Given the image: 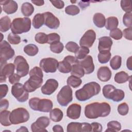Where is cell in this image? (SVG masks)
Masks as SVG:
<instances>
[{"mask_svg": "<svg viewBox=\"0 0 132 132\" xmlns=\"http://www.w3.org/2000/svg\"><path fill=\"white\" fill-rule=\"evenodd\" d=\"M111 107L106 102H94L85 106V115L90 119L105 117L110 113Z\"/></svg>", "mask_w": 132, "mask_h": 132, "instance_id": "6da1fadb", "label": "cell"}, {"mask_svg": "<svg viewBox=\"0 0 132 132\" xmlns=\"http://www.w3.org/2000/svg\"><path fill=\"white\" fill-rule=\"evenodd\" d=\"M43 72L38 67L32 68L29 72V78L24 84V88L28 92L35 91L40 88L43 82Z\"/></svg>", "mask_w": 132, "mask_h": 132, "instance_id": "7a4b0ae2", "label": "cell"}, {"mask_svg": "<svg viewBox=\"0 0 132 132\" xmlns=\"http://www.w3.org/2000/svg\"><path fill=\"white\" fill-rule=\"evenodd\" d=\"M100 91V85L96 82L92 81L86 84L82 88L77 90L75 92V96L78 101H85L97 95Z\"/></svg>", "mask_w": 132, "mask_h": 132, "instance_id": "3957f363", "label": "cell"}, {"mask_svg": "<svg viewBox=\"0 0 132 132\" xmlns=\"http://www.w3.org/2000/svg\"><path fill=\"white\" fill-rule=\"evenodd\" d=\"M31 28L29 18H18L13 20L11 24V30L13 34L18 35L29 31Z\"/></svg>", "mask_w": 132, "mask_h": 132, "instance_id": "277c9868", "label": "cell"}, {"mask_svg": "<svg viewBox=\"0 0 132 132\" xmlns=\"http://www.w3.org/2000/svg\"><path fill=\"white\" fill-rule=\"evenodd\" d=\"M29 105L32 110L43 112H50L53 106L51 100L46 98L41 99L36 97L31 98L29 100Z\"/></svg>", "mask_w": 132, "mask_h": 132, "instance_id": "5b68a950", "label": "cell"}, {"mask_svg": "<svg viewBox=\"0 0 132 132\" xmlns=\"http://www.w3.org/2000/svg\"><path fill=\"white\" fill-rule=\"evenodd\" d=\"M29 119L28 111L22 107L16 108L10 113L9 119L12 124L16 125L27 122Z\"/></svg>", "mask_w": 132, "mask_h": 132, "instance_id": "8992f818", "label": "cell"}, {"mask_svg": "<svg viewBox=\"0 0 132 132\" xmlns=\"http://www.w3.org/2000/svg\"><path fill=\"white\" fill-rule=\"evenodd\" d=\"M15 54L14 50L6 41L1 42L0 44V62L1 67L7 64V61L12 58Z\"/></svg>", "mask_w": 132, "mask_h": 132, "instance_id": "52a82bcc", "label": "cell"}, {"mask_svg": "<svg viewBox=\"0 0 132 132\" xmlns=\"http://www.w3.org/2000/svg\"><path fill=\"white\" fill-rule=\"evenodd\" d=\"M72 99V90L69 85L63 86L57 95V100L62 106H67Z\"/></svg>", "mask_w": 132, "mask_h": 132, "instance_id": "ba28073f", "label": "cell"}, {"mask_svg": "<svg viewBox=\"0 0 132 132\" xmlns=\"http://www.w3.org/2000/svg\"><path fill=\"white\" fill-rule=\"evenodd\" d=\"M17 74L21 77L26 76L29 73V67L26 60L22 56H17L14 60Z\"/></svg>", "mask_w": 132, "mask_h": 132, "instance_id": "9c48e42d", "label": "cell"}, {"mask_svg": "<svg viewBox=\"0 0 132 132\" xmlns=\"http://www.w3.org/2000/svg\"><path fill=\"white\" fill-rule=\"evenodd\" d=\"M12 95L20 102H26L29 96V94L24 88V85L20 83H16L11 87Z\"/></svg>", "mask_w": 132, "mask_h": 132, "instance_id": "30bf717a", "label": "cell"}, {"mask_svg": "<svg viewBox=\"0 0 132 132\" xmlns=\"http://www.w3.org/2000/svg\"><path fill=\"white\" fill-rule=\"evenodd\" d=\"M59 62L53 58H45L41 60L40 67L45 73H54L56 71Z\"/></svg>", "mask_w": 132, "mask_h": 132, "instance_id": "8fae6325", "label": "cell"}, {"mask_svg": "<svg viewBox=\"0 0 132 132\" xmlns=\"http://www.w3.org/2000/svg\"><path fill=\"white\" fill-rule=\"evenodd\" d=\"M50 123V119L47 117H39L31 125V131L33 132L47 131L46 127L48 126Z\"/></svg>", "mask_w": 132, "mask_h": 132, "instance_id": "7c38bea8", "label": "cell"}, {"mask_svg": "<svg viewBox=\"0 0 132 132\" xmlns=\"http://www.w3.org/2000/svg\"><path fill=\"white\" fill-rule=\"evenodd\" d=\"M68 132L92 131V127L90 123L87 122H71L67 126Z\"/></svg>", "mask_w": 132, "mask_h": 132, "instance_id": "4fadbf2b", "label": "cell"}, {"mask_svg": "<svg viewBox=\"0 0 132 132\" xmlns=\"http://www.w3.org/2000/svg\"><path fill=\"white\" fill-rule=\"evenodd\" d=\"M96 39V33L92 29H89L85 32L79 41L80 46L88 48L91 47Z\"/></svg>", "mask_w": 132, "mask_h": 132, "instance_id": "5bb4252c", "label": "cell"}, {"mask_svg": "<svg viewBox=\"0 0 132 132\" xmlns=\"http://www.w3.org/2000/svg\"><path fill=\"white\" fill-rule=\"evenodd\" d=\"M43 15L44 17V24L47 27L50 29H55L59 27L60 25V21L59 19L55 16L51 12H44Z\"/></svg>", "mask_w": 132, "mask_h": 132, "instance_id": "9a60e30c", "label": "cell"}, {"mask_svg": "<svg viewBox=\"0 0 132 132\" xmlns=\"http://www.w3.org/2000/svg\"><path fill=\"white\" fill-rule=\"evenodd\" d=\"M58 82L56 79H48L41 87V92L45 95H51L58 88Z\"/></svg>", "mask_w": 132, "mask_h": 132, "instance_id": "2e32d148", "label": "cell"}, {"mask_svg": "<svg viewBox=\"0 0 132 132\" xmlns=\"http://www.w3.org/2000/svg\"><path fill=\"white\" fill-rule=\"evenodd\" d=\"M78 63L83 68L85 71V74H91L94 70L93 58L90 55H87L85 58L80 60H78Z\"/></svg>", "mask_w": 132, "mask_h": 132, "instance_id": "e0dca14e", "label": "cell"}, {"mask_svg": "<svg viewBox=\"0 0 132 132\" xmlns=\"http://www.w3.org/2000/svg\"><path fill=\"white\" fill-rule=\"evenodd\" d=\"M14 64L11 63L6 64L2 67H1L0 82H3L6 81L7 77H9L14 74Z\"/></svg>", "mask_w": 132, "mask_h": 132, "instance_id": "ac0fdd59", "label": "cell"}, {"mask_svg": "<svg viewBox=\"0 0 132 132\" xmlns=\"http://www.w3.org/2000/svg\"><path fill=\"white\" fill-rule=\"evenodd\" d=\"M1 5L3 6L4 11L8 14L15 13L18 8V4L14 1H3L1 2Z\"/></svg>", "mask_w": 132, "mask_h": 132, "instance_id": "d6986e66", "label": "cell"}, {"mask_svg": "<svg viewBox=\"0 0 132 132\" xmlns=\"http://www.w3.org/2000/svg\"><path fill=\"white\" fill-rule=\"evenodd\" d=\"M81 106L77 104H72L67 109V116L71 119H77L80 117Z\"/></svg>", "mask_w": 132, "mask_h": 132, "instance_id": "ffe728a7", "label": "cell"}, {"mask_svg": "<svg viewBox=\"0 0 132 132\" xmlns=\"http://www.w3.org/2000/svg\"><path fill=\"white\" fill-rule=\"evenodd\" d=\"M112 45L111 39L107 36L102 37L98 39V51H110Z\"/></svg>", "mask_w": 132, "mask_h": 132, "instance_id": "44dd1931", "label": "cell"}, {"mask_svg": "<svg viewBox=\"0 0 132 132\" xmlns=\"http://www.w3.org/2000/svg\"><path fill=\"white\" fill-rule=\"evenodd\" d=\"M111 75V70L108 67L105 66L100 67L97 72V77L102 81H108L110 79Z\"/></svg>", "mask_w": 132, "mask_h": 132, "instance_id": "7402d4cb", "label": "cell"}, {"mask_svg": "<svg viewBox=\"0 0 132 132\" xmlns=\"http://www.w3.org/2000/svg\"><path fill=\"white\" fill-rule=\"evenodd\" d=\"M93 21L96 26L99 28H102L105 25L106 19L103 14L96 13L93 15Z\"/></svg>", "mask_w": 132, "mask_h": 132, "instance_id": "603a6c76", "label": "cell"}, {"mask_svg": "<svg viewBox=\"0 0 132 132\" xmlns=\"http://www.w3.org/2000/svg\"><path fill=\"white\" fill-rule=\"evenodd\" d=\"M63 116V112L59 108H54L50 111V119L54 122H60L62 119Z\"/></svg>", "mask_w": 132, "mask_h": 132, "instance_id": "cb8c5ba5", "label": "cell"}, {"mask_svg": "<svg viewBox=\"0 0 132 132\" xmlns=\"http://www.w3.org/2000/svg\"><path fill=\"white\" fill-rule=\"evenodd\" d=\"M10 113L11 112L9 111L6 110H4L1 111L0 122L3 126H9L12 124L9 119Z\"/></svg>", "mask_w": 132, "mask_h": 132, "instance_id": "d4e9b609", "label": "cell"}, {"mask_svg": "<svg viewBox=\"0 0 132 132\" xmlns=\"http://www.w3.org/2000/svg\"><path fill=\"white\" fill-rule=\"evenodd\" d=\"M119 24V21L115 16H110L106 20L105 27L108 30H113L117 28Z\"/></svg>", "mask_w": 132, "mask_h": 132, "instance_id": "484cf974", "label": "cell"}, {"mask_svg": "<svg viewBox=\"0 0 132 132\" xmlns=\"http://www.w3.org/2000/svg\"><path fill=\"white\" fill-rule=\"evenodd\" d=\"M72 75L78 77H82L84 76L85 71L82 67L78 62L72 65V69L71 71Z\"/></svg>", "mask_w": 132, "mask_h": 132, "instance_id": "4316f807", "label": "cell"}, {"mask_svg": "<svg viewBox=\"0 0 132 132\" xmlns=\"http://www.w3.org/2000/svg\"><path fill=\"white\" fill-rule=\"evenodd\" d=\"M11 20L8 16H4L0 19V30L6 32L11 28Z\"/></svg>", "mask_w": 132, "mask_h": 132, "instance_id": "83f0119b", "label": "cell"}, {"mask_svg": "<svg viewBox=\"0 0 132 132\" xmlns=\"http://www.w3.org/2000/svg\"><path fill=\"white\" fill-rule=\"evenodd\" d=\"M44 24V17L43 13L36 14L32 20L33 27L36 29L40 28Z\"/></svg>", "mask_w": 132, "mask_h": 132, "instance_id": "f1b7e54d", "label": "cell"}, {"mask_svg": "<svg viewBox=\"0 0 132 132\" xmlns=\"http://www.w3.org/2000/svg\"><path fill=\"white\" fill-rule=\"evenodd\" d=\"M58 70L62 73H68L71 71L72 64L68 61L63 59V61H59L58 66Z\"/></svg>", "mask_w": 132, "mask_h": 132, "instance_id": "f546056e", "label": "cell"}, {"mask_svg": "<svg viewBox=\"0 0 132 132\" xmlns=\"http://www.w3.org/2000/svg\"><path fill=\"white\" fill-rule=\"evenodd\" d=\"M34 11V7L33 5L28 3H24L21 7V12L25 16H30Z\"/></svg>", "mask_w": 132, "mask_h": 132, "instance_id": "4dcf8cb0", "label": "cell"}, {"mask_svg": "<svg viewBox=\"0 0 132 132\" xmlns=\"http://www.w3.org/2000/svg\"><path fill=\"white\" fill-rule=\"evenodd\" d=\"M125 97L124 92L121 89H116L112 92L110 100H112L114 102H120L124 99Z\"/></svg>", "mask_w": 132, "mask_h": 132, "instance_id": "1f68e13d", "label": "cell"}, {"mask_svg": "<svg viewBox=\"0 0 132 132\" xmlns=\"http://www.w3.org/2000/svg\"><path fill=\"white\" fill-rule=\"evenodd\" d=\"M130 76L127 73L124 71H121L117 73L114 76V81L118 84H123L128 80Z\"/></svg>", "mask_w": 132, "mask_h": 132, "instance_id": "d6a6232c", "label": "cell"}, {"mask_svg": "<svg viewBox=\"0 0 132 132\" xmlns=\"http://www.w3.org/2000/svg\"><path fill=\"white\" fill-rule=\"evenodd\" d=\"M24 52L28 56H34L37 55L39 52L37 46L33 44H29L24 47Z\"/></svg>", "mask_w": 132, "mask_h": 132, "instance_id": "836d02e7", "label": "cell"}, {"mask_svg": "<svg viewBox=\"0 0 132 132\" xmlns=\"http://www.w3.org/2000/svg\"><path fill=\"white\" fill-rule=\"evenodd\" d=\"M67 82L69 86L72 87L74 88H76L81 84L82 80L79 77L71 75L68 77Z\"/></svg>", "mask_w": 132, "mask_h": 132, "instance_id": "e575fe53", "label": "cell"}, {"mask_svg": "<svg viewBox=\"0 0 132 132\" xmlns=\"http://www.w3.org/2000/svg\"><path fill=\"white\" fill-rule=\"evenodd\" d=\"M121 129V125L120 122L117 121H111L107 124V129L105 130L107 131H118Z\"/></svg>", "mask_w": 132, "mask_h": 132, "instance_id": "d590c367", "label": "cell"}, {"mask_svg": "<svg viewBox=\"0 0 132 132\" xmlns=\"http://www.w3.org/2000/svg\"><path fill=\"white\" fill-rule=\"evenodd\" d=\"M89 48L85 46H80L75 53V57L78 60H81L85 58L89 53Z\"/></svg>", "mask_w": 132, "mask_h": 132, "instance_id": "8d00e7d4", "label": "cell"}, {"mask_svg": "<svg viewBox=\"0 0 132 132\" xmlns=\"http://www.w3.org/2000/svg\"><path fill=\"white\" fill-rule=\"evenodd\" d=\"M111 54L110 51L100 52L98 54V60L101 63H106L109 61Z\"/></svg>", "mask_w": 132, "mask_h": 132, "instance_id": "74e56055", "label": "cell"}, {"mask_svg": "<svg viewBox=\"0 0 132 132\" xmlns=\"http://www.w3.org/2000/svg\"><path fill=\"white\" fill-rule=\"evenodd\" d=\"M122 58L119 55L114 56L110 61V65L113 70H117L121 66Z\"/></svg>", "mask_w": 132, "mask_h": 132, "instance_id": "f35d334b", "label": "cell"}, {"mask_svg": "<svg viewBox=\"0 0 132 132\" xmlns=\"http://www.w3.org/2000/svg\"><path fill=\"white\" fill-rule=\"evenodd\" d=\"M116 88L115 87L111 85H106L104 86L103 88V94L104 97L107 99L110 100L112 92Z\"/></svg>", "mask_w": 132, "mask_h": 132, "instance_id": "ab89813d", "label": "cell"}, {"mask_svg": "<svg viewBox=\"0 0 132 132\" xmlns=\"http://www.w3.org/2000/svg\"><path fill=\"white\" fill-rule=\"evenodd\" d=\"M65 12L69 15H75L79 13L80 9L78 6L75 5H71L65 8Z\"/></svg>", "mask_w": 132, "mask_h": 132, "instance_id": "60d3db41", "label": "cell"}, {"mask_svg": "<svg viewBox=\"0 0 132 132\" xmlns=\"http://www.w3.org/2000/svg\"><path fill=\"white\" fill-rule=\"evenodd\" d=\"M47 43L48 44H50L51 45L52 44H54L58 42H60V37L57 33L54 32V33L49 34L47 35Z\"/></svg>", "mask_w": 132, "mask_h": 132, "instance_id": "b9f144b4", "label": "cell"}, {"mask_svg": "<svg viewBox=\"0 0 132 132\" xmlns=\"http://www.w3.org/2000/svg\"><path fill=\"white\" fill-rule=\"evenodd\" d=\"M64 48V46L62 43L60 42H58L57 43L52 44L50 45V50L51 51L56 54H59L63 51Z\"/></svg>", "mask_w": 132, "mask_h": 132, "instance_id": "7bdbcfd3", "label": "cell"}, {"mask_svg": "<svg viewBox=\"0 0 132 132\" xmlns=\"http://www.w3.org/2000/svg\"><path fill=\"white\" fill-rule=\"evenodd\" d=\"M35 41L39 44H45L47 43V37L44 32H38L35 37Z\"/></svg>", "mask_w": 132, "mask_h": 132, "instance_id": "ee69618b", "label": "cell"}, {"mask_svg": "<svg viewBox=\"0 0 132 132\" xmlns=\"http://www.w3.org/2000/svg\"><path fill=\"white\" fill-rule=\"evenodd\" d=\"M8 42L12 44H18L21 42V38L18 35L10 33L7 37Z\"/></svg>", "mask_w": 132, "mask_h": 132, "instance_id": "f6af8a7d", "label": "cell"}, {"mask_svg": "<svg viewBox=\"0 0 132 132\" xmlns=\"http://www.w3.org/2000/svg\"><path fill=\"white\" fill-rule=\"evenodd\" d=\"M109 36L114 40H120L122 38L123 34L121 29L118 28L110 30Z\"/></svg>", "mask_w": 132, "mask_h": 132, "instance_id": "bcb514c9", "label": "cell"}, {"mask_svg": "<svg viewBox=\"0 0 132 132\" xmlns=\"http://www.w3.org/2000/svg\"><path fill=\"white\" fill-rule=\"evenodd\" d=\"M131 16L132 13L131 12H126L123 17V22L124 25L126 27H131Z\"/></svg>", "mask_w": 132, "mask_h": 132, "instance_id": "7dc6e473", "label": "cell"}, {"mask_svg": "<svg viewBox=\"0 0 132 132\" xmlns=\"http://www.w3.org/2000/svg\"><path fill=\"white\" fill-rule=\"evenodd\" d=\"M118 113L122 116L126 115L129 111V107L126 103H123L118 105Z\"/></svg>", "mask_w": 132, "mask_h": 132, "instance_id": "c3c4849f", "label": "cell"}, {"mask_svg": "<svg viewBox=\"0 0 132 132\" xmlns=\"http://www.w3.org/2000/svg\"><path fill=\"white\" fill-rule=\"evenodd\" d=\"M79 47L78 45L76 42L73 41H70L68 42L65 45V48L68 51L74 53H76Z\"/></svg>", "mask_w": 132, "mask_h": 132, "instance_id": "681fc988", "label": "cell"}, {"mask_svg": "<svg viewBox=\"0 0 132 132\" xmlns=\"http://www.w3.org/2000/svg\"><path fill=\"white\" fill-rule=\"evenodd\" d=\"M121 7L122 10L126 12H131V4L130 1L122 0L121 1Z\"/></svg>", "mask_w": 132, "mask_h": 132, "instance_id": "f907efd6", "label": "cell"}, {"mask_svg": "<svg viewBox=\"0 0 132 132\" xmlns=\"http://www.w3.org/2000/svg\"><path fill=\"white\" fill-rule=\"evenodd\" d=\"M124 37L128 40H132V27H128L123 30L122 32Z\"/></svg>", "mask_w": 132, "mask_h": 132, "instance_id": "816d5d0a", "label": "cell"}, {"mask_svg": "<svg viewBox=\"0 0 132 132\" xmlns=\"http://www.w3.org/2000/svg\"><path fill=\"white\" fill-rule=\"evenodd\" d=\"M21 77L19 75L14 73L9 77V81L11 84H15L19 82Z\"/></svg>", "mask_w": 132, "mask_h": 132, "instance_id": "f5cc1de1", "label": "cell"}, {"mask_svg": "<svg viewBox=\"0 0 132 132\" xmlns=\"http://www.w3.org/2000/svg\"><path fill=\"white\" fill-rule=\"evenodd\" d=\"M91 125L92 127V131L101 132L102 131V126L100 123L94 122H92Z\"/></svg>", "mask_w": 132, "mask_h": 132, "instance_id": "db71d44e", "label": "cell"}, {"mask_svg": "<svg viewBox=\"0 0 132 132\" xmlns=\"http://www.w3.org/2000/svg\"><path fill=\"white\" fill-rule=\"evenodd\" d=\"M1 88V98H3L4 97L8 91V87L6 84H1L0 86Z\"/></svg>", "mask_w": 132, "mask_h": 132, "instance_id": "11a10c76", "label": "cell"}, {"mask_svg": "<svg viewBox=\"0 0 132 132\" xmlns=\"http://www.w3.org/2000/svg\"><path fill=\"white\" fill-rule=\"evenodd\" d=\"M51 2L54 6L58 9H62L64 6V3L62 1H51Z\"/></svg>", "mask_w": 132, "mask_h": 132, "instance_id": "9f6ffc18", "label": "cell"}, {"mask_svg": "<svg viewBox=\"0 0 132 132\" xmlns=\"http://www.w3.org/2000/svg\"><path fill=\"white\" fill-rule=\"evenodd\" d=\"M64 60L68 61L72 65L78 62V60L75 57L73 56H70V55H68L67 56H65L64 58Z\"/></svg>", "mask_w": 132, "mask_h": 132, "instance_id": "6f0895ef", "label": "cell"}, {"mask_svg": "<svg viewBox=\"0 0 132 132\" xmlns=\"http://www.w3.org/2000/svg\"><path fill=\"white\" fill-rule=\"evenodd\" d=\"M9 107V102L6 99L1 100V111L6 110Z\"/></svg>", "mask_w": 132, "mask_h": 132, "instance_id": "680465c9", "label": "cell"}, {"mask_svg": "<svg viewBox=\"0 0 132 132\" xmlns=\"http://www.w3.org/2000/svg\"><path fill=\"white\" fill-rule=\"evenodd\" d=\"M90 2V1H80L78 5L82 9H85L89 6Z\"/></svg>", "mask_w": 132, "mask_h": 132, "instance_id": "91938a15", "label": "cell"}, {"mask_svg": "<svg viewBox=\"0 0 132 132\" xmlns=\"http://www.w3.org/2000/svg\"><path fill=\"white\" fill-rule=\"evenodd\" d=\"M53 130L55 132H63L64 130L62 127L60 125H56L53 126Z\"/></svg>", "mask_w": 132, "mask_h": 132, "instance_id": "94428289", "label": "cell"}, {"mask_svg": "<svg viewBox=\"0 0 132 132\" xmlns=\"http://www.w3.org/2000/svg\"><path fill=\"white\" fill-rule=\"evenodd\" d=\"M31 2L36 5V6H42L44 5V1H35V0H32Z\"/></svg>", "mask_w": 132, "mask_h": 132, "instance_id": "6125c7cd", "label": "cell"}, {"mask_svg": "<svg viewBox=\"0 0 132 132\" xmlns=\"http://www.w3.org/2000/svg\"><path fill=\"white\" fill-rule=\"evenodd\" d=\"M126 66L127 68L129 70H131V56H130L127 60V62H126Z\"/></svg>", "mask_w": 132, "mask_h": 132, "instance_id": "be15d7a7", "label": "cell"}, {"mask_svg": "<svg viewBox=\"0 0 132 132\" xmlns=\"http://www.w3.org/2000/svg\"><path fill=\"white\" fill-rule=\"evenodd\" d=\"M28 131V129L25 126H21L19 129L16 130V131Z\"/></svg>", "mask_w": 132, "mask_h": 132, "instance_id": "e7e4bbea", "label": "cell"}]
</instances>
